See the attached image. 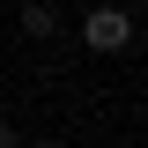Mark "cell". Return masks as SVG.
<instances>
[{"instance_id": "1", "label": "cell", "mask_w": 148, "mask_h": 148, "mask_svg": "<svg viewBox=\"0 0 148 148\" xmlns=\"http://www.w3.org/2000/svg\"><path fill=\"white\" fill-rule=\"evenodd\" d=\"M82 45H89L96 59H111V52H126L133 45V8H111V0H96V8H82Z\"/></svg>"}, {"instance_id": "2", "label": "cell", "mask_w": 148, "mask_h": 148, "mask_svg": "<svg viewBox=\"0 0 148 148\" xmlns=\"http://www.w3.org/2000/svg\"><path fill=\"white\" fill-rule=\"evenodd\" d=\"M22 30H30V37H59V30H67V15H59L52 0H30V8H22Z\"/></svg>"}, {"instance_id": "3", "label": "cell", "mask_w": 148, "mask_h": 148, "mask_svg": "<svg viewBox=\"0 0 148 148\" xmlns=\"http://www.w3.org/2000/svg\"><path fill=\"white\" fill-rule=\"evenodd\" d=\"M0 148H22V133H15V119H0Z\"/></svg>"}, {"instance_id": "4", "label": "cell", "mask_w": 148, "mask_h": 148, "mask_svg": "<svg viewBox=\"0 0 148 148\" xmlns=\"http://www.w3.org/2000/svg\"><path fill=\"white\" fill-rule=\"evenodd\" d=\"M22 148H67V141H52V133H45V141H22Z\"/></svg>"}]
</instances>
